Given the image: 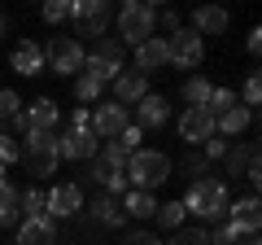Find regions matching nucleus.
Here are the masks:
<instances>
[{
  "label": "nucleus",
  "mask_w": 262,
  "mask_h": 245,
  "mask_svg": "<svg viewBox=\"0 0 262 245\" xmlns=\"http://www.w3.org/2000/svg\"><path fill=\"white\" fill-rule=\"evenodd\" d=\"M227 184L223 179H214V175H206V179H192L188 184V193H184V215H192L196 223H214V219H227Z\"/></svg>",
  "instance_id": "nucleus-1"
},
{
  "label": "nucleus",
  "mask_w": 262,
  "mask_h": 245,
  "mask_svg": "<svg viewBox=\"0 0 262 245\" xmlns=\"http://www.w3.org/2000/svg\"><path fill=\"white\" fill-rule=\"evenodd\" d=\"M175 171V162L166 158L162 149H136L127 158V189H140V193H153L162 189Z\"/></svg>",
  "instance_id": "nucleus-2"
},
{
  "label": "nucleus",
  "mask_w": 262,
  "mask_h": 245,
  "mask_svg": "<svg viewBox=\"0 0 262 245\" xmlns=\"http://www.w3.org/2000/svg\"><path fill=\"white\" fill-rule=\"evenodd\" d=\"M88 179L96 184V193L122 197V193H127V158H122V153L114 149L110 140H105V145H101V153L88 162Z\"/></svg>",
  "instance_id": "nucleus-3"
},
{
  "label": "nucleus",
  "mask_w": 262,
  "mask_h": 245,
  "mask_svg": "<svg viewBox=\"0 0 262 245\" xmlns=\"http://www.w3.org/2000/svg\"><path fill=\"white\" fill-rule=\"evenodd\" d=\"M83 70L96 75L101 84H114V79L127 70V48H122L114 35H101L92 48H83Z\"/></svg>",
  "instance_id": "nucleus-4"
},
{
  "label": "nucleus",
  "mask_w": 262,
  "mask_h": 245,
  "mask_svg": "<svg viewBox=\"0 0 262 245\" xmlns=\"http://www.w3.org/2000/svg\"><path fill=\"white\" fill-rule=\"evenodd\" d=\"M27 145H22V162H27L31 175L48 179L57 175V167H61V153H57V132H35V127H27Z\"/></svg>",
  "instance_id": "nucleus-5"
},
{
  "label": "nucleus",
  "mask_w": 262,
  "mask_h": 245,
  "mask_svg": "<svg viewBox=\"0 0 262 245\" xmlns=\"http://www.w3.org/2000/svg\"><path fill=\"white\" fill-rule=\"evenodd\" d=\"M114 22H118V44L122 48H140L144 39H153V5H144V0H127L118 13H114Z\"/></svg>",
  "instance_id": "nucleus-6"
},
{
  "label": "nucleus",
  "mask_w": 262,
  "mask_h": 245,
  "mask_svg": "<svg viewBox=\"0 0 262 245\" xmlns=\"http://www.w3.org/2000/svg\"><path fill=\"white\" fill-rule=\"evenodd\" d=\"M70 22H75V39H101L105 27L114 22V5L110 0H75V13H70Z\"/></svg>",
  "instance_id": "nucleus-7"
},
{
  "label": "nucleus",
  "mask_w": 262,
  "mask_h": 245,
  "mask_svg": "<svg viewBox=\"0 0 262 245\" xmlns=\"http://www.w3.org/2000/svg\"><path fill=\"white\" fill-rule=\"evenodd\" d=\"M201 62H206V39L196 35V31L179 27L175 35H166V66H175V70H196Z\"/></svg>",
  "instance_id": "nucleus-8"
},
{
  "label": "nucleus",
  "mask_w": 262,
  "mask_h": 245,
  "mask_svg": "<svg viewBox=\"0 0 262 245\" xmlns=\"http://www.w3.org/2000/svg\"><path fill=\"white\" fill-rule=\"evenodd\" d=\"M44 48V66L57 70V75H83V44L75 35H53Z\"/></svg>",
  "instance_id": "nucleus-9"
},
{
  "label": "nucleus",
  "mask_w": 262,
  "mask_h": 245,
  "mask_svg": "<svg viewBox=\"0 0 262 245\" xmlns=\"http://www.w3.org/2000/svg\"><path fill=\"white\" fill-rule=\"evenodd\" d=\"M127 127H131V110H127V105L110 101V96L92 105V132H96V140H118Z\"/></svg>",
  "instance_id": "nucleus-10"
},
{
  "label": "nucleus",
  "mask_w": 262,
  "mask_h": 245,
  "mask_svg": "<svg viewBox=\"0 0 262 245\" xmlns=\"http://www.w3.org/2000/svg\"><path fill=\"white\" fill-rule=\"evenodd\" d=\"M57 153H61L66 162H92L96 153H101V140H96L92 127H66L61 136H57Z\"/></svg>",
  "instance_id": "nucleus-11"
},
{
  "label": "nucleus",
  "mask_w": 262,
  "mask_h": 245,
  "mask_svg": "<svg viewBox=\"0 0 262 245\" xmlns=\"http://www.w3.org/2000/svg\"><path fill=\"white\" fill-rule=\"evenodd\" d=\"M79 210H83V189L79 184H53V189L44 193V215L53 219H75Z\"/></svg>",
  "instance_id": "nucleus-12"
},
{
  "label": "nucleus",
  "mask_w": 262,
  "mask_h": 245,
  "mask_svg": "<svg viewBox=\"0 0 262 245\" xmlns=\"http://www.w3.org/2000/svg\"><path fill=\"white\" fill-rule=\"evenodd\" d=\"M223 167H227V175H236V179H245L249 189H258L262 167H258V145H253V140L232 145V149H227V158H223Z\"/></svg>",
  "instance_id": "nucleus-13"
},
{
  "label": "nucleus",
  "mask_w": 262,
  "mask_h": 245,
  "mask_svg": "<svg viewBox=\"0 0 262 245\" xmlns=\"http://www.w3.org/2000/svg\"><path fill=\"white\" fill-rule=\"evenodd\" d=\"M223 223H232L241 236H253V232H258V223H262L258 193H249V197H236V201H227V219H223Z\"/></svg>",
  "instance_id": "nucleus-14"
},
{
  "label": "nucleus",
  "mask_w": 262,
  "mask_h": 245,
  "mask_svg": "<svg viewBox=\"0 0 262 245\" xmlns=\"http://www.w3.org/2000/svg\"><path fill=\"white\" fill-rule=\"evenodd\" d=\"M131 110H136V127H140L144 136L170 122V105H166V96H162V92H149L144 101H136V105H131Z\"/></svg>",
  "instance_id": "nucleus-15"
},
{
  "label": "nucleus",
  "mask_w": 262,
  "mask_h": 245,
  "mask_svg": "<svg viewBox=\"0 0 262 245\" xmlns=\"http://www.w3.org/2000/svg\"><path fill=\"white\" fill-rule=\"evenodd\" d=\"M131 66L144 79H149L153 70H162L166 66V35H153V39H144L140 48H131Z\"/></svg>",
  "instance_id": "nucleus-16"
},
{
  "label": "nucleus",
  "mask_w": 262,
  "mask_h": 245,
  "mask_svg": "<svg viewBox=\"0 0 262 245\" xmlns=\"http://www.w3.org/2000/svg\"><path fill=\"white\" fill-rule=\"evenodd\" d=\"M179 136H184L192 149H196V145H206L210 136H214V114H210V110H184V114H179Z\"/></svg>",
  "instance_id": "nucleus-17"
},
{
  "label": "nucleus",
  "mask_w": 262,
  "mask_h": 245,
  "mask_svg": "<svg viewBox=\"0 0 262 245\" xmlns=\"http://www.w3.org/2000/svg\"><path fill=\"white\" fill-rule=\"evenodd\" d=\"M13 245H57V223L48 215L22 219V223L13 228Z\"/></svg>",
  "instance_id": "nucleus-18"
},
{
  "label": "nucleus",
  "mask_w": 262,
  "mask_h": 245,
  "mask_svg": "<svg viewBox=\"0 0 262 245\" xmlns=\"http://www.w3.org/2000/svg\"><path fill=\"white\" fill-rule=\"evenodd\" d=\"M9 66H13V75H22V79L44 75V48H39L35 39H22V44L9 53Z\"/></svg>",
  "instance_id": "nucleus-19"
},
{
  "label": "nucleus",
  "mask_w": 262,
  "mask_h": 245,
  "mask_svg": "<svg viewBox=\"0 0 262 245\" xmlns=\"http://www.w3.org/2000/svg\"><path fill=\"white\" fill-rule=\"evenodd\" d=\"M88 223H92V228H122V223H127V215H122L118 197H110V193H96L92 206H88Z\"/></svg>",
  "instance_id": "nucleus-20"
},
{
  "label": "nucleus",
  "mask_w": 262,
  "mask_h": 245,
  "mask_svg": "<svg viewBox=\"0 0 262 245\" xmlns=\"http://www.w3.org/2000/svg\"><path fill=\"white\" fill-rule=\"evenodd\" d=\"M22 114H27V127H35V132H53L61 122V105L53 96H35L31 105H22Z\"/></svg>",
  "instance_id": "nucleus-21"
},
{
  "label": "nucleus",
  "mask_w": 262,
  "mask_h": 245,
  "mask_svg": "<svg viewBox=\"0 0 262 245\" xmlns=\"http://www.w3.org/2000/svg\"><path fill=\"white\" fill-rule=\"evenodd\" d=\"M144 96H149V79L144 75H136V70H122L118 79H114V96L110 101H118V105H136V101H144Z\"/></svg>",
  "instance_id": "nucleus-22"
},
{
  "label": "nucleus",
  "mask_w": 262,
  "mask_h": 245,
  "mask_svg": "<svg viewBox=\"0 0 262 245\" xmlns=\"http://www.w3.org/2000/svg\"><path fill=\"white\" fill-rule=\"evenodd\" d=\"M249 127H253V110H245V105H232L227 114L214 118V136H223V140H236V136L249 132Z\"/></svg>",
  "instance_id": "nucleus-23"
},
{
  "label": "nucleus",
  "mask_w": 262,
  "mask_h": 245,
  "mask_svg": "<svg viewBox=\"0 0 262 245\" xmlns=\"http://www.w3.org/2000/svg\"><path fill=\"white\" fill-rule=\"evenodd\" d=\"M227 22H232V18H227V9H219V5H206V9H196V13H192V27H188V31H196V35L206 39V35H223Z\"/></svg>",
  "instance_id": "nucleus-24"
},
{
  "label": "nucleus",
  "mask_w": 262,
  "mask_h": 245,
  "mask_svg": "<svg viewBox=\"0 0 262 245\" xmlns=\"http://www.w3.org/2000/svg\"><path fill=\"white\" fill-rule=\"evenodd\" d=\"M22 223V189L18 184H0V228H18Z\"/></svg>",
  "instance_id": "nucleus-25"
},
{
  "label": "nucleus",
  "mask_w": 262,
  "mask_h": 245,
  "mask_svg": "<svg viewBox=\"0 0 262 245\" xmlns=\"http://www.w3.org/2000/svg\"><path fill=\"white\" fill-rule=\"evenodd\" d=\"M118 206H122V215H127V219H153L158 197H153V193H140V189H127L118 197Z\"/></svg>",
  "instance_id": "nucleus-26"
},
{
  "label": "nucleus",
  "mask_w": 262,
  "mask_h": 245,
  "mask_svg": "<svg viewBox=\"0 0 262 245\" xmlns=\"http://www.w3.org/2000/svg\"><path fill=\"white\" fill-rule=\"evenodd\" d=\"M75 101L92 110L96 101H105V84L96 75H88V70H83V75H75Z\"/></svg>",
  "instance_id": "nucleus-27"
},
{
  "label": "nucleus",
  "mask_w": 262,
  "mask_h": 245,
  "mask_svg": "<svg viewBox=\"0 0 262 245\" xmlns=\"http://www.w3.org/2000/svg\"><path fill=\"white\" fill-rule=\"evenodd\" d=\"M184 201H158V210H153V223L162 228V232H179L184 228Z\"/></svg>",
  "instance_id": "nucleus-28"
},
{
  "label": "nucleus",
  "mask_w": 262,
  "mask_h": 245,
  "mask_svg": "<svg viewBox=\"0 0 262 245\" xmlns=\"http://www.w3.org/2000/svg\"><path fill=\"white\" fill-rule=\"evenodd\" d=\"M210 92H214V84H210L206 75H192V79H184V101H188V110H206Z\"/></svg>",
  "instance_id": "nucleus-29"
},
{
  "label": "nucleus",
  "mask_w": 262,
  "mask_h": 245,
  "mask_svg": "<svg viewBox=\"0 0 262 245\" xmlns=\"http://www.w3.org/2000/svg\"><path fill=\"white\" fill-rule=\"evenodd\" d=\"M70 13H75V5H70V0H48L44 9H39V18H44L48 27H61V22H70Z\"/></svg>",
  "instance_id": "nucleus-30"
},
{
  "label": "nucleus",
  "mask_w": 262,
  "mask_h": 245,
  "mask_svg": "<svg viewBox=\"0 0 262 245\" xmlns=\"http://www.w3.org/2000/svg\"><path fill=\"white\" fill-rule=\"evenodd\" d=\"M18 114H22V96L13 88H0V127H9Z\"/></svg>",
  "instance_id": "nucleus-31"
},
{
  "label": "nucleus",
  "mask_w": 262,
  "mask_h": 245,
  "mask_svg": "<svg viewBox=\"0 0 262 245\" xmlns=\"http://www.w3.org/2000/svg\"><path fill=\"white\" fill-rule=\"evenodd\" d=\"M110 145H114V149L122 153V158H131V153H136V149H144V132H140V127H136V122H131L127 132H122L118 140H110Z\"/></svg>",
  "instance_id": "nucleus-32"
},
{
  "label": "nucleus",
  "mask_w": 262,
  "mask_h": 245,
  "mask_svg": "<svg viewBox=\"0 0 262 245\" xmlns=\"http://www.w3.org/2000/svg\"><path fill=\"white\" fill-rule=\"evenodd\" d=\"M162 245H210V232L201 223L196 228H179V232H170V241H162Z\"/></svg>",
  "instance_id": "nucleus-33"
},
{
  "label": "nucleus",
  "mask_w": 262,
  "mask_h": 245,
  "mask_svg": "<svg viewBox=\"0 0 262 245\" xmlns=\"http://www.w3.org/2000/svg\"><path fill=\"white\" fill-rule=\"evenodd\" d=\"M22 162V140L13 132H0V167H13Z\"/></svg>",
  "instance_id": "nucleus-34"
},
{
  "label": "nucleus",
  "mask_w": 262,
  "mask_h": 245,
  "mask_svg": "<svg viewBox=\"0 0 262 245\" xmlns=\"http://www.w3.org/2000/svg\"><path fill=\"white\" fill-rule=\"evenodd\" d=\"M232 105H241V101H236V92H232V88H214V92H210V101H206V110H210V114L219 118V114H227Z\"/></svg>",
  "instance_id": "nucleus-35"
},
{
  "label": "nucleus",
  "mask_w": 262,
  "mask_h": 245,
  "mask_svg": "<svg viewBox=\"0 0 262 245\" xmlns=\"http://www.w3.org/2000/svg\"><path fill=\"white\" fill-rule=\"evenodd\" d=\"M44 215V189H22V219Z\"/></svg>",
  "instance_id": "nucleus-36"
},
{
  "label": "nucleus",
  "mask_w": 262,
  "mask_h": 245,
  "mask_svg": "<svg viewBox=\"0 0 262 245\" xmlns=\"http://www.w3.org/2000/svg\"><path fill=\"white\" fill-rule=\"evenodd\" d=\"M227 149H232V140H223V136H210V140L201 145V158L214 167V162H223V158H227Z\"/></svg>",
  "instance_id": "nucleus-37"
},
{
  "label": "nucleus",
  "mask_w": 262,
  "mask_h": 245,
  "mask_svg": "<svg viewBox=\"0 0 262 245\" xmlns=\"http://www.w3.org/2000/svg\"><path fill=\"white\" fill-rule=\"evenodd\" d=\"M236 101H241L245 110H253V105L262 101V79H258V70H253V75L245 79V88H241V96H236Z\"/></svg>",
  "instance_id": "nucleus-38"
},
{
  "label": "nucleus",
  "mask_w": 262,
  "mask_h": 245,
  "mask_svg": "<svg viewBox=\"0 0 262 245\" xmlns=\"http://www.w3.org/2000/svg\"><path fill=\"white\" fill-rule=\"evenodd\" d=\"M179 167H184V175H188V179H206V175H210V162L201 158V153H196V149L188 153V158L179 162Z\"/></svg>",
  "instance_id": "nucleus-39"
},
{
  "label": "nucleus",
  "mask_w": 262,
  "mask_h": 245,
  "mask_svg": "<svg viewBox=\"0 0 262 245\" xmlns=\"http://www.w3.org/2000/svg\"><path fill=\"white\" fill-rule=\"evenodd\" d=\"M153 27H162L166 35H175V31L184 27V18H179L175 9H153Z\"/></svg>",
  "instance_id": "nucleus-40"
},
{
  "label": "nucleus",
  "mask_w": 262,
  "mask_h": 245,
  "mask_svg": "<svg viewBox=\"0 0 262 245\" xmlns=\"http://www.w3.org/2000/svg\"><path fill=\"white\" fill-rule=\"evenodd\" d=\"M122 245H162V236H158V232H149V228H136V232L122 236Z\"/></svg>",
  "instance_id": "nucleus-41"
},
{
  "label": "nucleus",
  "mask_w": 262,
  "mask_h": 245,
  "mask_svg": "<svg viewBox=\"0 0 262 245\" xmlns=\"http://www.w3.org/2000/svg\"><path fill=\"white\" fill-rule=\"evenodd\" d=\"M236 241H241V232H236L232 223H219L214 232H210V245H236Z\"/></svg>",
  "instance_id": "nucleus-42"
},
{
  "label": "nucleus",
  "mask_w": 262,
  "mask_h": 245,
  "mask_svg": "<svg viewBox=\"0 0 262 245\" xmlns=\"http://www.w3.org/2000/svg\"><path fill=\"white\" fill-rule=\"evenodd\" d=\"M70 127H79V132H83V127H92V110H88V105L70 110Z\"/></svg>",
  "instance_id": "nucleus-43"
},
{
  "label": "nucleus",
  "mask_w": 262,
  "mask_h": 245,
  "mask_svg": "<svg viewBox=\"0 0 262 245\" xmlns=\"http://www.w3.org/2000/svg\"><path fill=\"white\" fill-rule=\"evenodd\" d=\"M245 48H249V53H253V57H258V53H262V31H258V27H253V31H249V39H245Z\"/></svg>",
  "instance_id": "nucleus-44"
},
{
  "label": "nucleus",
  "mask_w": 262,
  "mask_h": 245,
  "mask_svg": "<svg viewBox=\"0 0 262 245\" xmlns=\"http://www.w3.org/2000/svg\"><path fill=\"white\" fill-rule=\"evenodd\" d=\"M236 245H258V232H253V236H241Z\"/></svg>",
  "instance_id": "nucleus-45"
},
{
  "label": "nucleus",
  "mask_w": 262,
  "mask_h": 245,
  "mask_svg": "<svg viewBox=\"0 0 262 245\" xmlns=\"http://www.w3.org/2000/svg\"><path fill=\"white\" fill-rule=\"evenodd\" d=\"M5 31H9V18H5V13H0V35H5Z\"/></svg>",
  "instance_id": "nucleus-46"
},
{
  "label": "nucleus",
  "mask_w": 262,
  "mask_h": 245,
  "mask_svg": "<svg viewBox=\"0 0 262 245\" xmlns=\"http://www.w3.org/2000/svg\"><path fill=\"white\" fill-rule=\"evenodd\" d=\"M5 171H9V167H0V184H5V179H9V175H5Z\"/></svg>",
  "instance_id": "nucleus-47"
}]
</instances>
